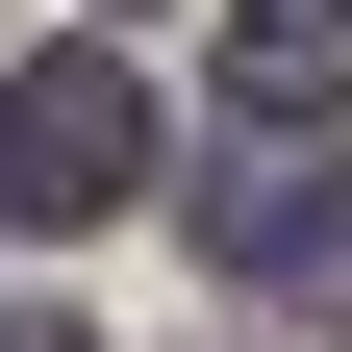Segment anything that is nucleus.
Wrapping results in <instances>:
<instances>
[{"label": "nucleus", "instance_id": "1", "mask_svg": "<svg viewBox=\"0 0 352 352\" xmlns=\"http://www.w3.org/2000/svg\"><path fill=\"white\" fill-rule=\"evenodd\" d=\"M126 176H151L126 51H25V76H0V227H101Z\"/></svg>", "mask_w": 352, "mask_h": 352}, {"label": "nucleus", "instance_id": "2", "mask_svg": "<svg viewBox=\"0 0 352 352\" xmlns=\"http://www.w3.org/2000/svg\"><path fill=\"white\" fill-rule=\"evenodd\" d=\"M201 252L252 302H302V327H352V151H227L201 176Z\"/></svg>", "mask_w": 352, "mask_h": 352}, {"label": "nucleus", "instance_id": "3", "mask_svg": "<svg viewBox=\"0 0 352 352\" xmlns=\"http://www.w3.org/2000/svg\"><path fill=\"white\" fill-rule=\"evenodd\" d=\"M227 101L252 126H327L352 101V0H227Z\"/></svg>", "mask_w": 352, "mask_h": 352}, {"label": "nucleus", "instance_id": "4", "mask_svg": "<svg viewBox=\"0 0 352 352\" xmlns=\"http://www.w3.org/2000/svg\"><path fill=\"white\" fill-rule=\"evenodd\" d=\"M0 352H101V327H0Z\"/></svg>", "mask_w": 352, "mask_h": 352}]
</instances>
